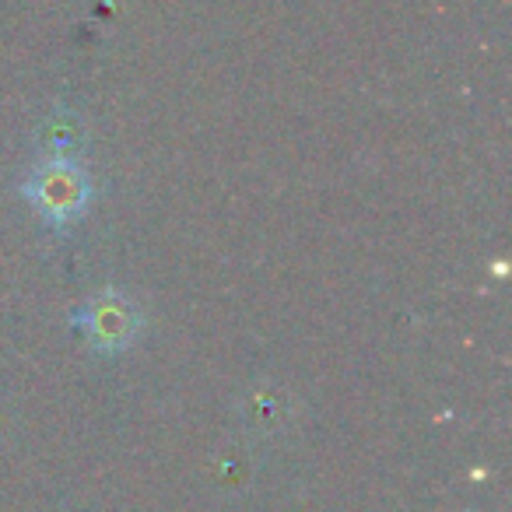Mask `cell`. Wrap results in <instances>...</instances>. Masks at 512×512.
Returning a JSON list of instances; mask_svg holds the SVG:
<instances>
[{
    "label": "cell",
    "instance_id": "cell-1",
    "mask_svg": "<svg viewBox=\"0 0 512 512\" xmlns=\"http://www.w3.org/2000/svg\"><path fill=\"white\" fill-rule=\"evenodd\" d=\"M25 200L36 207V214L53 228H67L85 214L92 200V183L85 169L71 158H46L25 179Z\"/></svg>",
    "mask_w": 512,
    "mask_h": 512
},
{
    "label": "cell",
    "instance_id": "cell-2",
    "mask_svg": "<svg viewBox=\"0 0 512 512\" xmlns=\"http://www.w3.org/2000/svg\"><path fill=\"white\" fill-rule=\"evenodd\" d=\"M74 327L88 337V344L99 351H123L141 330V316L137 306L120 292H102L88 306L74 313Z\"/></svg>",
    "mask_w": 512,
    "mask_h": 512
}]
</instances>
